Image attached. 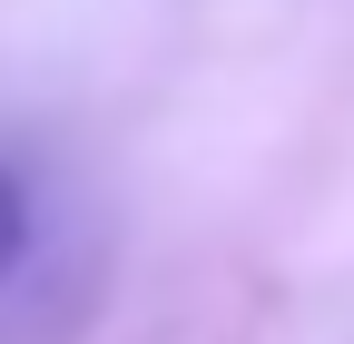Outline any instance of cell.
Masks as SVG:
<instances>
[{
	"instance_id": "obj_1",
	"label": "cell",
	"mask_w": 354,
	"mask_h": 344,
	"mask_svg": "<svg viewBox=\"0 0 354 344\" xmlns=\"http://www.w3.org/2000/svg\"><path fill=\"white\" fill-rule=\"evenodd\" d=\"M20 236H30V207H20V178L0 167V276H10V256H20Z\"/></svg>"
}]
</instances>
